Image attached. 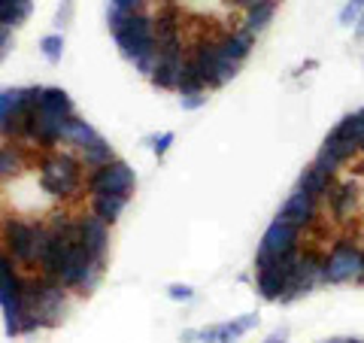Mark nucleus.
Masks as SVG:
<instances>
[{
	"label": "nucleus",
	"mask_w": 364,
	"mask_h": 343,
	"mask_svg": "<svg viewBox=\"0 0 364 343\" xmlns=\"http://www.w3.org/2000/svg\"><path fill=\"white\" fill-rule=\"evenodd\" d=\"M40 189L49 194L52 201L61 204H73V201H85V176L88 167L82 164L76 149L70 146H58L52 152H40Z\"/></svg>",
	"instance_id": "nucleus-1"
},
{
	"label": "nucleus",
	"mask_w": 364,
	"mask_h": 343,
	"mask_svg": "<svg viewBox=\"0 0 364 343\" xmlns=\"http://www.w3.org/2000/svg\"><path fill=\"white\" fill-rule=\"evenodd\" d=\"M46 219H25V216H9V219L0 222V240H4V249L18 261V268L31 273L37 270V255L40 246L46 240Z\"/></svg>",
	"instance_id": "nucleus-2"
},
{
	"label": "nucleus",
	"mask_w": 364,
	"mask_h": 343,
	"mask_svg": "<svg viewBox=\"0 0 364 343\" xmlns=\"http://www.w3.org/2000/svg\"><path fill=\"white\" fill-rule=\"evenodd\" d=\"M116 37L119 52L128 61H136L143 55H155V16L149 9H136V13H128L124 25L112 33Z\"/></svg>",
	"instance_id": "nucleus-3"
},
{
	"label": "nucleus",
	"mask_w": 364,
	"mask_h": 343,
	"mask_svg": "<svg viewBox=\"0 0 364 343\" xmlns=\"http://www.w3.org/2000/svg\"><path fill=\"white\" fill-rule=\"evenodd\" d=\"M134 186H136V176L128 162H109L104 167H91L88 176H85V191L88 194H119V198H128L134 194Z\"/></svg>",
	"instance_id": "nucleus-4"
},
{
	"label": "nucleus",
	"mask_w": 364,
	"mask_h": 343,
	"mask_svg": "<svg viewBox=\"0 0 364 343\" xmlns=\"http://www.w3.org/2000/svg\"><path fill=\"white\" fill-rule=\"evenodd\" d=\"M364 268V253L349 243V240H337L331 246V253L322 261V283L328 285H343V283H355L358 273Z\"/></svg>",
	"instance_id": "nucleus-5"
},
{
	"label": "nucleus",
	"mask_w": 364,
	"mask_h": 343,
	"mask_svg": "<svg viewBox=\"0 0 364 343\" xmlns=\"http://www.w3.org/2000/svg\"><path fill=\"white\" fill-rule=\"evenodd\" d=\"M322 255L316 249H301V258L294 261V268L289 273V285H286V298L282 301H294L301 295H310L318 283H322Z\"/></svg>",
	"instance_id": "nucleus-6"
},
{
	"label": "nucleus",
	"mask_w": 364,
	"mask_h": 343,
	"mask_svg": "<svg viewBox=\"0 0 364 343\" xmlns=\"http://www.w3.org/2000/svg\"><path fill=\"white\" fill-rule=\"evenodd\" d=\"M301 231L304 228H298L294 222L277 216V219L267 225L264 237H261L258 255H289V253H294V249H301Z\"/></svg>",
	"instance_id": "nucleus-7"
},
{
	"label": "nucleus",
	"mask_w": 364,
	"mask_h": 343,
	"mask_svg": "<svg viewBox=\"0 0 364 343\" xmlns=\"http://www.w3.org/2000/svg\"><path fill=\"white\" fill-rule=\"evenodd\" d=\"M109 222L97 219L95 213H82L76 216V234H79V243H82L85 249L95 258L107 261V253H109Z\"/></svg>",
	"instance_id": "nucleus-8"
},
{
	"label": "nucleus",
	"mask_w": 364,
	"mask_h": 343,
	"mask_svg": "<svg viewBox=\"0 0 364 343\" xmlns=\"http://www.w3.org/2000/svg\"><path fill=\"white\" fill-rule=\"evenodd\" d=\"M33 149H37V146H31V143L0 140V186H4V182H13V179H21L28 174Z\"/></svg>",
	"instance_id": "nucleus-9"
},
{
	"label": "nucleus",
	"mask_w": 364,
	"mask_h": 343,
	"mask_svg": "<svg viewBox=\"0 0 364 343\" xmlns=\"http://www.w3.org/2000/svg\"><path fill=\"white\" fill-rule=\"evenodd\" d=\"M258 325V316L255 313H243L231 319V322H219V325H210V328H200L198 331V340L200 343H237L243 334H249Z\"/></svg>",
	"instance_id": "nucleus-10"
},
{
	"label": "nucleus",
	"mask_w": 364,
	"mask_h": 343,
	"mask_svg": "<svg viewBox=\"0 0 364 343\" xmlns=\"http://www.w3.org/2000/svg\"><path fill=\"white\" fill-rule=\"evenodd\" d=\"M325 201H328V207H331L337 222L352 219V213H355L358 204H361V182L358 179L334 182V189H331V194H328Z\"/></svg>",
	"instance_id": "nucleus-11"
},
{
	"label": "nucleus",
	"mask_w": 364,
	"mask_h": 343,
	"mask_svg": "<svg viewBox=\"0 0 364 343\" xmlns=\"http://www.w3.org/2000/svg\"><path fill=\"white\" fill-rule=\"evenodd\" d=\"M316 210H318V201L313 198V194H306L301 189H294L289 194V201L282 204V210L277 216H282V219H289L294 222L298 228H306V225H313L316 222Z\"/></svg>",
	"instance_id": "nucleus-12"
},
{
	"label": "nucleus",
	"mask_w": 364,
	"mask_h": 343,
	"mask_svg": "<svg viewBox=\"0 0 364 343\" xmlns=\"http://www.w3.org/2000/svg\"><path fill=\"white\" fill-rule=\"evenodd\" d=\"M37 116L52 119V122H67L70 116H76V107L64 88H43L40 104H37Z\"/></svg>",
	"instance_id": "nucleus-13"
},
{
	"label": "nucleus",
	"mask_w": 364,
	"mask_h": 343,
	"mask_svg": "<svg viewBox=\"0 0 364 343\" xmlns=\"http://www.w3.org/2000/svg\"><path fill=\"white\" fill-rule=\"evenodd\" d=\"M186 55H158L155 61V70H152V85L155 88H164V91H176L179 85V73H182V64H186Z\"/></svg>",
	"instance_id": "nucleus-14"
},
{
	"label": "nucleus",
	"mask_w": 364,
	"mask_h": 343,
	"mask_svg": "<svg viewBox=\"0 0 364 343\" xmlns=\"http://www.w3.org/2000/svg\"><path fill=\"white\" fill-rule=\"evenodd\" d=\"M298 189L306 191V194H313L316 201H322V198H328V194H331V189H334V174H328L325 167H318V164L313 162V164H306V167L301 170Z\"/></svg>",
	"instance_id": "nucleus-15"
},
{
	"label": "nucleus",
	"mask_w": 364,
	"mask_h": 343,
	"mask_svg": "<svg viewBox=\"0 0 364 343\" xmlns=\"http://www.w3.org/2000/svg\"><path fill=\"white\" fill-rule=\"evenodd\" d=\"M215 40H219L222 55H228L231 61H240V64L249 58V52L255 49V33H249L243 28H234V31H228V33H222V37H215Z\"/></svg>",
	"instance_id": "nucleus-16"
},
{
	"label": "nucleus",
	"mask_w": 364,
	"mask_h": 343,
	"mask_svg": "<svg viewBox=\"0 0 364 343\" xmlns=\"http://www.w3.org/2000/svg\"><path fill=\"white\" fill-rule=\"evenodd\" d=\"M85 204H88V213H95L97 219L112 225L124 213V207H128V198H119V194H85Z\"/></svg>",
	"instance_id": "nucleus-17"
},
{
	"label": "nucleus",
	"mask_w": 364,
	"mask_h": 343,
	"mask_svg": "<svg viewBox=\"0 0 364 343\" xmlns=\"http://www.w3.org/2000/svg\"><path fill=\"white\" fill-rule=\"evenodd\" d=\"M79 158H82V164L91 170V167H104L109 162H116V149L109 146V140H104V137H95L88 146H82L79 149Z\"/></svg>",
	"instance_id": "nucleus-18"
},
{
	"label": "nucleus",
	"mask_w": 364,
	"mask_h": 343,
	"mask_svg": "<svg viewBox=\"0 0 364 343\" xmlns=\"http://www.w3.org/2000/svg\"><path fill=\"white\" fill-rule=\"evenodd\" d=\"M97 137V131L91 128V122L79 119V116H70L64 125V146H70V149H82V146H88L91 140Z\"/></svg>",
	"instance_id": "nucleus-19"
},
{
	"label": "nucleus",
	"mask_w": 364,
	"mask_h": 343,
	"mask_svg": "<svg viewBox=\"0 0 364 343\" xmlns=\"http://www.w3.org/2000/svg\"><path fill=\"white\" fill-rule=\"evenodd\" d=\"M273 13H277V0H270V4H261V6H252V9H243L240 28L249 31V33H261L273 21Z\"/></svg>",
	"instance_id": "nucleus-20"
},
{
	"label": "nucleus",
	"mask_w": 364,
	"mask_h": 343,
	"mask_svg": "<svg viewBox=\"0 0 364 343\" xmlns=\"http://www.w3.org/2000/svg\"><path fill=\"white\" fill-rule=\"evenodd\" d=\"M31 16V0H13V4H0V25L18 28Z\"/></svg>",
	"instance_id": "nucleus-21"
},
{
	"label": "nucleus",
	"mask_w": 364,
	"mask_h": 343,
	"mask_svg": "<svg viewBox=\"0 0 364 343\" xmlns=\"http://www.w3.org/2000/svg\"><path fill=\"white\" fill-rule=\"evenodd\" d=\"M21 100H25V88H4L0 91V128H4V122L21 107Z\"/></svg>",
	"instance_id": "nucleus-22"
},
{
	"label": "nucleus",
	"mask_w": 364,
	"mask_h": 343,
	"mask_svg": "<svg viewBox=\"0 0 364 343\" xmlns=\"http://www.w3.org/2000/svg\"><path fill=\"white\" fill-rule=\"evenodd\" d=\"M40 52H43V58L49 61V64H58L61 61V55H64V33H46V37L40 40Z\"/></svg>",
	"instance_id": "nucleus-23"
},
{
	"label": "nucleus",
	"mask_w": 364,
	"mask_h": 343,
	"mask_svg": "<svg viewBox=\"0 0 364 343\" xmlns=\"http://www.w3.org/2000/svg\"><path fill=\"white\" fill-rule=\"evenodd\" d=\"M364 16V0H346V6L340 9V25L355 28V21Z\"/></svg>",
	"instance_id": "nucleus-24"
},
{
	"label": "nucleus",
	"mask_w": 364,
	"mask_h": 343,
	"mask_svg": "<svg viewBox=\"0 0 364 343\" xmlns=\"http://www.w3.org/2000/svg\"><path fill=\"white\" fill-rule=\"evenodd\" d=\"M167 298L186 304V301L195 298V289H191V285H186V283H170V285H167Z\"/></svg>",
	"instance_id": "nucleus-25"
},
{
	"label": "nucleus",
	"mask_w": 364,
	"mask_h": 343,
	"mask_svg": "<svg viewBox=\"0 0 364 343\" xmlns=\"http://www.w3.org/2000/svg\"><path fill=\"white\" fill-rule=\"evenodd\" d=\"M179 107L188 110V112L207 107V91H198V95H179Z\"/></svg>",
	"instance_id": "nucleus-26"
},
{
	"label": "nucleus",
	"mask_w": 364,
	"mask_h": 343,
	"mask_svg": "<svg viewBox=\"0 0 364 343\" xmlns=\"http://www.w3.org/2000/svg\"><path fill=\"white\" fill-rule=\"evenodd\" d=\"M73 0H61V6H58V16H55V25L58 28H67L70 25V19H73Z\"/></svg>",
	"instance_id": "nucleus-27"
},
{
	"label": "nucleus",
	"mask_w": 364,
	"mask_h": 343,
	"mask_svg": "<svg viewBox=\"0 0 364 343\" xmlns=\"http://www.w3.org/2000/svg\"><path fill=\"white\" fill-rule=\"evenodd\" d=\"M173 140H176V134L173 131H164L161 137H155V146H152V149H155V155H164L167 149H170V146H173Z\"/></svg>",
	"instance_id": "nucleus-28"
},
{
	"label": "nucleus",
	"mask_w": 364,
	"mask_h": 343,
	"mask_svg": "<svg viewBox=\"0 0 364 343\" xmlns=\"http://www.w3.org/2000/svg\"><path fill=\"white\" fill-rule=\"evenodd\" d=\"M109 4L128 9V13H136V9H146V4H149V0H109Z\"/></svg>",
	"instance_id": "nucleus-29"
},
{
	"label": "nucleus",
	"mask_w": 364,
	"mask_h": 343,
	"mask_svg": "<svg viewBox=\"0 0 364 343\" xmlns=\"http://www.w3.org/2000/svg\"><path fill=\"white\" fill-rule=\"evenodd\" d=\"M9 43H13V28H4V25H0V55L9 49Z\"/></svg>",
	"instance_id": "nucleus-30"
},
{
	"label": "nucleus",
	"mask_w": 364,
	"mask_h": 343,
	"mask_svg": "<svg viewBox=\"0 0 364 343\" xmlns=\"http://www.w3.org/2000/svg\"><path fill=\"white\" fill-rule=\"evenodd\" d=\"M231 6L237 9H252V6H261V4H270V0H228Z\"/></svg>",
	"instance_id": "nucleus-31"
},
{
	"label": "nucleus",
	"mask_w": 364,
	"mask_h": 343,
	"mask_svg": "<svg viewBox=\"0 0 364 343\" xmlns=\"http://www.w3.org/2000/svg\"><path fill=\"white\" fill-rule=\"evenodd\" d=\"M264 343H289V331L286 328H279V331H273V334L264 340Z\"/></svg>",
	"instance_id": "nucleus-32"
},
{
	"label": "nucleus",
	"mask_w": 364,
	"mask_h": 343,
	"mask_svg": "<svg viewBox=\"0 0 364 343\" xmlns=\"http://www.w3.org/2000/svg\"><path fill=\"white\" fill-rule=\"evenodd\" d=\"M182 343H198V331H195V328L182 331Z\"/></svg>",
	"instance_id": "nucleus-33"
},
{
	"label": "nucleus",
	"mask_w": 364,
	"mask_h": 343,
	"mask_svg": "<svg viewBox=\"0 0 364 343\" xmlns=\"http://www.w3.org/2000/svg\"><path fill=\"white\" fill-rule=\"evenodd\" d=\"M355 40H358V43H364V16L355 21Z\"/></svg>",
	"instance_id": "nucleus-34"
},
{
	"label": "nucleus",
	"mask_w": 364,
	"mask_h": 343,
	"mask_svg": "<svg viewBox=\"0 0 364 343\" xmlns=\"http://www.w3.org/2000/svg\"><path fill=\"white\" fill-rule=\"evenodd\" d=\"M337 343H364V340H355V337H343V340H337Z\"/></svg>",
	"instance_id": "nucleus-35"
},
{
	"label": "nucleus",
	"mask_w": 364,
	"mask_h": 343,
	"mask_svg": "<svg viewBox=\"0 0 364 343\" xmlns=\"http://www.w3.org/2000/svg\"><path fill=\"white\" fill-rule=\"evenodd\" d=\"M334 343H337V340H334Z\"/></svg>",
	"instance_id": "nucleus-36"
}]
</instances>
